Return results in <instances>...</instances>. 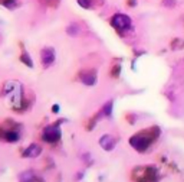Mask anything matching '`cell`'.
I'll return each mask as SVG.
<instances>
[{"label":"cell","mask_w":184,"mask_h":182,"mask_svg":"<svg viewBox=\"0 0 184 182\" xmlns=\"http://www.w3.org/2000/svg\"><path fill=\"white\" fill-rule=\"evenodd\" d=\"M79 80L85 85H95L97 84V72L94 69H84L79 74Z\"/></svg>","instance_id":"5"},{"label":"cell","mask_w":184,"mask_h":182,"mask_svg":"<svg viewBox=\"0 0 184 182\" xmlns=\"http://www.w3.org/2000/svg\"><path fill=\"white\" fill-rule=\"evenodd\" d=\"M36 179L38 178H36V175L32 171H26L20 175V182H35Z\"/></svg>","instance_id":"11"},{"label":"cell","mask_w":184,"mask_h":182,"mask_svg":"<svg viewBox=\"0 0 184 182\" xmlns=\"http://www.w3.org/2000/svg\"><path fill=\"white\" fill-rule=\"evenodd\" d=\"M0 4L1 6H4V7H7V9H10V10H13V9H16L17 7V0H0Z\"/></svg>","instance_id":"14"},{"label":"cell","mask_w":184,"mask_h":182,"mask_svg":"<svg viewBox=\"0 0 184 182\" xmlns=\"http://www.w3.org/2000/svg\"><path fill=\"white\" fill-rule=\"evenodd\" d=\"M115 145H117V140H115V137H112L111 135H104V136H101V139H99V146L104 149V150H107V152L114 150Z\"/></svg>","instance_id":"7"},{"label":"cell","mask_w":184,"mask_h":182,"mask_svg":"<svg viewBox=\"0 0 184 182\" xmlns=\"http://www.w3.org/2000/svg\"><path fill=\"white\" fill-rule=\"evenodd\" d=\"M40 59H42V64H43L45 68L51 67L55 62V49L53 48H43L40 51Z\"/></svg>","instance_id":"6"},{"label":"cell","mask_w":184,"mask_h":182,"mask_svg":"<svg viewBox=\"0 0 184 182\" xmlns=\"http://www.w3.org/2000/svg\"><path fill=\"white\" fill-rule=\"evenodd\" d=\"M112 114V101H108L107 104H104V107L101 108L99 116H104V117H109Z\"/></svg>","instance_id":"12"},{"label":"cell","mask_w":184,"mask_h":182,"mask_svg":"<svg viewBox=\"0 0 184 182\" xmlns=\"http://www.w3.org/2000/svg\"><path fill=\"white\" fill-rule=\"evenodd\" d=\"M128 4H130V6H135V0H130Z\"/></svg>","instance_id":"17"},{"label":"cell","mask_w":184,"mask_h":182,"mask_svg":"<svg viewBox=\"0 0 184 182\" xmlns=\"http://www.w3.org/2000/svg\"><path fill=\"white\" fill-rule=\"evenodd\" d=\"M1 139L6 140V142H9V143H13V142H17V140H19V133H17V132H13V130H4Z\"/></svg>","instance_id":"9"},{"label":"cell","mask_w":184,"mask_h":182,"mask_svg":"<svg viewBox=\"0 0 184 182\" xmlns=\"http://www.w3.org/2000/svg\"><path fill=\"white\" fill-rule=\"evenodd\" d=\"M78 4L84 9H91L92 7V0H76Z\"/></svg>","instance_id":"15"},{"label":"cell","mask_w":184,"mask_h":182,"mask_svg":"<svg viewBox=\"0 0 184 182\" xmlns=\"http://www.w3.org/2000/svg\"><path fill=\"white\" fill-rule=\"evenodd\" d=\"M111 23H112V26H114L115 29H118V31H127V29H130L131 25H132L131 17L127 16V15H124V13H117V15L111 19Z\"/></svg>","instance_id":"3"},{"label":"cell","mask_w":184,"mask_h":182,"mask_svg":"<svg viewBox=\"0 0 184 182\" xmlns=\"http://www.w3.org/2000/svg\"><path fill=\"white\" fill-rule=\"evenodd\" d=\"M150 133H151V129H150L148 132H142V133H140V135H135V136H132L130 139V145L134 149H135L137 152L144 153L147 149L150 148L152 139H155V137L151 136Z\"/></svg>","instance_id":"2"},{"label":"cell","mask_w":184,"mask_h":182,"mask_svg":"<svg viewBox=\"0 0 184 182\" xmlns=\"http://www.w3.org/2000/svg\"><path fill=\"white\" fill-rule=\"evenodd\" d=\"M42 152V148L38 145V143H32L29 148H26V150L23 152V156L25 158H38Z\"/></svg>","instance_id":"8"},{"label":"cell","mask_w":184,"mask_h":182,"mask_svg":"<svg viewBox=\"0 0 184 182\" xmlns=\"http://www.w3.org/2000/svg\"><path fill=\"white\" fill-rule=\"evenodd\" d=\"M66 33L69 35V36H72V38H76L78 35L81 33V28H79L76 23H71V25H68V28H66Z\"/></svg>","instance_id":"10"},{"label":"cell","mask_w":184,"mask_h":182,"mask_svg":"<svg viewBox=\"0 0 184 182\" xmlns=\"http://www.w3.org/2000/svg\"><path fill=\"white\" fill-rule=\"evenodd\" d=\"M42 139L48 143H55L61 139V129L59 126H48L42 133Z\"/></svg>","instance_id":"4"},{"label":"cell","mask_w":184,"mask_h":182,"mask_svg":"<svg viewBox=\"0 0 184 182\" xmlns=\"http://www.w3.org/2000/svg\"><path fill=\"white\" fill-rule=\"evenodd\" d=\"M3 92L9 95L10 103L14 110H19L23 106V92L22 85L17 81H6L3 85Z\"/></svg>","instance_id":"1"},{"label":"cell","mask_w":184,"mask_h":182,"mask_svg":"<svg viewBox=\"0 0 184 182\" xmlns=\"http://www.w3.org/2000/svg\"><path fill=\"white\" fill-rule=\"evenodd\" d=\"M20 61H22L25 65H27L29 68H33V61H32V58H30V55L23 49V52H22V55H20Z\"/></svg>","instance_id":"13"},{"label":"cell","mask_w":184,"mask_h":182,"mask_svg":"<svg viewBox=\"0 0 184 182\" xmlns=\"http://www.w3.org/2000/svg\"><path fill=\"white\" fill-rule=\"evenodd\" d=\"M52 111H53V113H59V106H58V104H55L53 107H52Z\"/></svg>","instance_id":"16"}]
</instances>
